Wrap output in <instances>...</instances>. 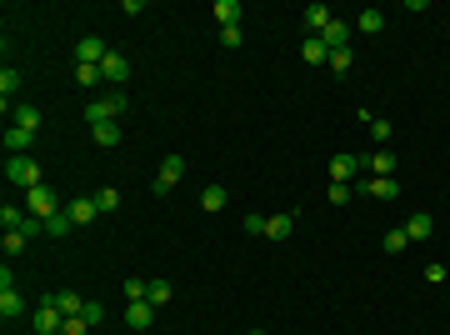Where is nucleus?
I'll return each instance as SVG.
<instances>
[{"mask_svg": "<svg viewBox=\"0 0 450 335\" xmlns=\"http://www.w3.org/2000/svg\"><path fill=\"white\" fill-rule=\"evenodd\" d=\"M6 181H11V185H20V190L45 185V181H40V165H35L30 155H6Z\"/></svg>", "mask_w": 450, "mask_h": 335, "instance_id": "obj_1", "label": "nucleus"}, {"mask_svg": "<svg viewBox=\"0 0 450 335\" xmlns=\"http://www.w3.org/2000/svg\"><path fill=\"white\" fill-rule=\"evenodd\" d=\"M126 110H130V95H105V100H90V105H85V121H90V126H105V121L126 116Z\"/></svg>", "mask_w": 450, "mask_h": 335, "instance_id": "obj_2", "label": "nucleus"}, {"mask_svg": "<svg viewBox=\"0 0 450 335\" xmlns=\"http://www.w3.org/2000/svg\"><path fill=\"white\" fill-rule=\"evenodd\" d=\"M186 176V155H165L160 160V176H155V195H171Z\"/></svg>", "mask_w": 450, "mask_h": 335, "instance_id": "obj_3", "label": "nucleus"}, {"mask_svg": "<svg viewBox=\"0 0 450 335\" xmlns=\"http://www.w3.org/2000/svg\"><path fill=\"white\" fill-rule=\"evenodd\" d=\"M30 330H35V335H61V330H66V315L55 310V300H45V305L30 315Z\"/></svg>", "mask_w": 450, "mask_h": 335, "instance_id": "obj_4", "label": "nucleus"}, {"mask_svg": "<svg viewBox=\"0 0 450 335\" xmlns=\"http://www.w3.org/2000/svg\"><path fill=\"white\" fill-rule=\"evenodd\" d=\"M25 205H30V215H40V220H50L55 210H66L61 200H55V190H50V185H35V190H25Z\"/></svg>", "mask_w": 450, "mask_h": 335, "instance_id": "obj_5", "label": "nucleus"}, {"mask_svg": "<svg viewBox=\"0 0 450 335\" xmlns=\"http://www.w3.org/2000/svg\"><path fill=\"white\" fill-rule=\"evenodd\" d=\"M355 171H365V160H360V155H351V150L330 155V181H335V185H351V176H355Z\"/></svg>", "mask_w": 450, "mask_h": 335, "instance_id": "obj_6", "label": "nucleus"}, {"mask_svg": "<svg viewBox=\"0 0 450 335\" xmlns=\"http://www.w3.org/2000/svg\"><path fill=\"white\" fill-rule=\"evenodd\" d=\"M100 75H105V85H126L130 80V61H126L121 50H110L105 61H100Z\"/></svg>", "mask_w": 450, "mask_h": 335, "instance_id": "obj_7", "label": "nucleus"}, {"mask_svg": "<svg viewBox=\"0 0 450 335\" xmlns=\"http://www.w3.org/2000/svg\"><path fill=\"white\" fill-rule=\"evenodd\" d=\"M75 55H80V66H100L105 55H110V45H105L100 35H80V40H75Z\"/></svg>", "mask_w": 450, "mask_h": 335, "instance_id": "obj_8", "label": "nucleus"}, {"mask_svg": "<svg viewBox=\"0 0 450 335\" xmlns=\"http://www.w3.org/2000/svg\"><path fill=\"white\" fill-rule=\"evenodd\" d=\"M360 195H370V200H396V195H401V181H390V176H385V181H380V176H365V181H360Z\"/></svg>", "mask_w": 450, "mask_h": 335, "instance_id": "obj_9", "label": "nucleus"}, {"mask_svg": "<svg viewBox=\"0 0 450 335\" xmlns=\"http://www.w3.org/2000/svg\"><path fill=\"white\" fill-rule=\"evenodd\" d=\"M126 325L130 330H150L155 325V305L150 300H126Z\"/></svg>", "mask_w": 450, "mask_h": 335, "instance_id": "obj_10", "label": "nucleus"}, {"mask_svg": "<svg viewBox=\"0 0 450 335\" xmlns=\"http://www.w3.org/2000/svg\"><path fill=\"white\" fill-rule=\"evenodd\" d=\"M66 215L75 220V226H90V220L100 215V200H95V195H75V200L66 205Z\"/></svg>", "mask_w": 450, "mask_h": 335, "instance_id": "obj_11", "label": "nucleus"}, {"mask_svg": "<svg viewBox=\"0 0 450 335\" xmlns=\"http://www.w3.org/2000/svg\"><path fill=\"white\" fill-rule=\"evenodd\" d=\"M300 61H305V66H325V61H330V50H325V40H320V35H305Z\"/></svg>", "mask_w": 450, "mask_h": 335, "instance_id": "obj_12", "label": "nucleus"}, {"mask_svg": "<svg viewBox=\"0 0 450 335\" xmlns=\"http://www.w3.org/2000/svg\"><path fill=\"white\" fill-rule=\"evenodd\" d=\"M435 236V215H411L406 220V240H430Z\"/></svg>", "mask_w": 450, "mask_h": 335, "instance_id": "obj_13", "label": "nucleus"}, {"mask_svg": "<svg viewBox=\"0 0 450 335\" xmlns=\"http://www.w3.org/2000/svg\"><path fill=\"white\" fill-rule=\"evenodd\" d=\"M210 16L220 20V30H225V25H241V0H215Z\"/></svg>", "mask_w": 450, "mask_h": 335, "instance_id": "obj_14", "label": "nucleus"}, {"mask_svg": "<svg viewBox=\"0 0 450 335\" xmlns=\"http://www.w3.org/2000/svg\"><path fill=\"white\" fill-rule=\"evenodd\" d=\"M390 171H396V155H390V150H375V155H365V176H390Z\"/></svg>", "mask_w": 450, "mask_h": 335, "instance_id": "obj_15", "label": "nucleus"}, {"mask_svg": "<svg viewBox=\"0 0 450 335\" xmlns=\"http://www.w3.org/2000/svg\"><path fill=\"white\" fill-rule=\"evenodd\" d=\"M30 140H35V130L11 126V130H6V155H25V150H30Z\"/></svg>", "mask_w": 450, "mask_h": 335, "instance_id": "obj_16", "label": "nucleus"}, {"mask_svg": "<svg viewBox=\"0 0 450 335\" xmlns=\"http://www.w3.org/2000/svg\"><path fill=\"white\" fill-rule=\"evenodd\" d=\"M71 231H75V220H71V215H66V210H55V215H50V220H45V236H50V240H66V236H71Z\"/></svg>", "mask_w": 450, "mask_h": 335, "instance_id": "obj_17", "label": "nucleus"}, {"mask_svg": "<svg viewBox=\"0 0 450 335\" xmlns=\"http://www.w3.org/2000/svg\"><path fill=\"white\" fill-rule=\"evenodd\" d=\"M291 231H296V210H291V215H270V220H265V236H270V240H286Z\"/></svg>", "mask_w": 450, "mask_h": 335, "instance_id": "obj_18", "label": "nucleus"}, {"mask_svg": "<svg viewBox=\"0 0 450 335\" xmlns=\"http://www.w3.org/2000/svg\"><path fill=\"white\" fill-rule=\"evenodd\" d=\"M330 20H335V16H330V11L320 6V0H315V6H305V30H310V35H320V30H325Z\"/></svg>", "mask_w": 450, "mask_h": 335, "instance_id": "obj_19", "label": "nucleus"}, {"mask_svg": "<svg viewBox=\"0 0 450 335\" xmlns=\"http://www.w3.org/2000/svg\"><path fill=\"white\" fill-rule=\"evenodd\" d=\"M25 310V300L16 296V286H6V291H0V320H16Z\"/></svg>", "mask_w": 450, "mask_h": 335, "instance_id": "obj_20", "label": "nucleus"}, {"mask_svg": "<svg viewBox=\"0 0 450 335\" xmlns=\"http://www.w3.org/2000/svg\"><path fill=\"white\" fill-rule=\"evenodd\" d=\"M45 300H55V310H61V315H80V310H85V300H80L75 291H61V296H45Z\"/></svg>", "mask_w": 450, "mask_h": 335, "instance_id": "obj_21", "label": "nucleus"}, {"mask_svg": "<svg viewBox=\"0 0 450 335\" xmlns=\"http://www.w3.org/2000/svg\"><path fill=\"white\" fill-rule=\"evenodd\" d=\"M225 200H231V195H225V185H205V190H200V210H210V215L225 210Z\"/></svg>", "mask_w": 450, "mask_h": 335, "instance_id": "obj_22", "label": "nucleus"}, {"mask_svg": "<svg viewBox=\"0 0 450 335\" xmlns=\"http://www.w3.org/2000/svg\"><path fill=\"white\" fill-rule=\"evenodd\" d=\"M355 30H360V35H380V30H385V16H380V11L370 6V11H360V20H355Z\"/></svg>", "mask_w": 450, "mask_h": 335, "instance_id": "obj_23", "label": "nucleus"}, {"mask_svg": "<svg viewBox=\"0 0 450 335\" xmlns=\"http://www.w3.org/2000/svg\"><path fill=\"white\" fill-rule=\"evenodd\" d=\"M90 135H95V145H105V150H110V145H121V126H116V121L90 126Z\"/></svg>", "mask_w": 450, "mask_h": 335, "instance_id": "obj_24", "label": "nucleus"}, {"mask_svg": "<svg viewBox=\"0 0 450 335\" xmlns=\"http://www.w3.org/2000/svg\"><path fill=\"white\" fill-rule=\"evenodd\" d=\"M16 126H20V130H40V110L20 100V105H16Z\"/></svg>", "mask_w": 450, "mask_h": 335, "instance_id": "obj_25", "label": "nucleus"}, {"mask_svg": "<svg viewBox=\"0 0 450 335\" xmlns=\"http://www.w3.org/2000/svg\"><path fill=\"white\" fill-rule=\"evenodd\" d=\"M351 66H355V50L346 45V50H330V71L335 75H351Z\"/></svg>", "mask_w": 450, "mask_h": 335, "instance_id": "obj_26", "label": "nucleus"}, {"mask_svg": "<svg viewBox=\"0 0 450 335\" xmlns=\"http://www.w3.org/2000/svg\"><path fill=\"white\" fill-rule=\"evenodd\" d=\"M105 75H100V66H75V85H85V90H95Z\"/></svg>", "mask_w": 450, "mask_h": 335, "instance_id": "obj_27", "label": "nucleus"}, {"mask_svg": "<svg viewBox=\"0 0 450 335\" xmlns=\"http://www.w3.org/2000/svg\"><path fill=\"white\" fill-rule=\"evenodd\" d=\"M145 300H150L155 310H160V305H171V281H150V296H145Z\"/></svg>", "mask_w": 450, "mask_h": 335, "instance_id": "obj_28", "label": "nucleus"}, {"mask_svg": "<svg viewBox=\"0 0 450 335\" xmlns=\"http://www.w3.org/2000/svg\"><path fill=\"white\" fill-rule=\"evenodd\" d=\"M16 90H20V75L6 66V71H0V95H6V105H11V95H16Z\"/></svg>", "mask_w": 450, "mask_h": 335, "instance_id": "obj_29", "label": "nucleus"}, {"mask_svg": "<svg viewBox=\"0 0 450 335\" xmlns=\"http://www.w3.org/2000/svg\"><path fill=\"white\" fill-rule=\"evenodd\" d=\"M390 135H396V126H390L385 116H375V121H370V140H380V145H385Z\"/></svg>", "mask_w": 450, "mask_h": 335, "instance_id": "obj_30", "label": "nucleus"}, {"mask_svg": "<svg viewBox=\"0 0 450 335\" xmlns=\"http://www.w3.org/2000/svg\"><path fill=\"white\" fill-rule=\"evenodd\" d=\"M150 296V281H140V275H130L126 281V300H145Z\"/></svg>", "mask_w": 450, "mask_h": 335, "instance_id": "obj_31", "label": "nucleus"}, {"mask_svg": "<svg viewBox=\"0 0 450 335\" xmlns=\"http://www.w3.org/2000/svg\"><path fill=\"white\" fill-rule=\"evenodd\" d=\"M61 335H90V320L85 315H66V330Z\"/></svg>", "mask_w": 450, "mask_h": 335, "instance_id": "obj_32", "label": "nucleus"}, {"mask_svg": "<svg viewBox=\"0 0 450 335\" xmlns=\"http://www.w3.org/2000/svg\"><path fill=\"white\" fill-rule=\"evenodd\" d=\"M95 200H100V215H105V210H121V190H110V185H105Z\"/></svg>", "mask_w": 450, "mask_h": 335, "instance_id": "obj_33", "label": "nucleus"}, {"mask_svg": "<svg viewBox=\"0 0 450 335\" xmlns=\"http://www.w3.org/2000/svg\"><path fill=\"white\" fill-rule=\"evenodd\" d=\"M20 236H25V240L45 236V220H40V215H25V226H20Z\"/></svg>", "mask_w": 450, "mask_h": 335, "instance_id": "obj_34", "label": "nucleus"}, {"mask_svg": "<svg viewBox=\"0 0 450 335\" xmlns=\"http://www.w3.org/2000/svg\"><path fill=\"white\" fill-rule=\"evenodd\" d=\"M406 245H411V240H406V231H390V236H385V250H390V255H401Z\"/></svg>", "mask_w": 450, "mask_h": 335, "instance_id": "obj_35", "label": "nucleus"}, {"mask_svg": "<svg viewBox=\"0 0 450 335\" xmlns=\"http://www.w3.org/2000/svg\"><path fill=\"white\" fill-rule=\"evenodd\" d=\"M25 245H30V240H25L20 231H6V255H16V250H25Z\"/></svg>", "mask_w": 450, "mask_h": 335, "instance_id": "obj_36", "label": "nucleus"}, {"mask_svg": "<svg viewBox=\"0 0 450 335\" xmlns=\"http://www.w3.org/2000/svg\"><path fill=\"white\" fill-rule=\"evenodd\" d=\"M80 315H85L90 325H100V320H105V305H100V300H85V310H80Z\"/></svg>", "mask_w": 450, "mask_h": 335, "instance_id": "obj_37", "label": "nucleus"}, {"mask_svg": "<svg viewBox=\"0 0 450 335\" xmlns=\"http://www.w3.org/2000/svg\"><path fill=\"white\" fill-rule=\"evenodd\" d=\"M265 220L270 215H245V236H265Z\"/></svg>", "mask_w": 450, "mask_h": 335, "instance_id": "obj_38", "label": "nucleus"}, {"mask_svg": "<svg viewBox=\"0 0 450 335\" xmlns=\"http://www.w3.org/2000/svg\"><path fill=\"white\" fill-rule=\"evenodd\" d=\"M445 275H450V270H445L440 260H435V265H425V281H430V286H445Z\"/></svg>", "mask_w": 450, "mask_h": 335, "instance_id": "obj_39", "label": "nucleus"}, {"mask_svg": "<svg viewBox=\"0 0 450 335\" xmlns=\"http://www.w3.org/2000/svg\"><path fill=\"white\" fill-rule=\"evenodd\" d=\"M220 40H225V45H231V50H236V45H241L245 35H241V25H225V30H220Z\"/></svg>", "mask_w": 450, "mask_h": 335, "instance_id": "obj_40", "label": "nucleus"}, {"mask_svg": "<svg viewBox=\"0 0 450 335\" xmlns=\"http://www.w3.org/2000/svg\"><path fill=\"white\" fill-rule=\"evenodd\" d=\"M346 200H351V185H335L330 181V205H346Z\"/></svg>", "mask_w": 450, "mask_h": 335, "instance_id": "obj_41", "label": "nucleus"}, {"mask_svg": "<svg viewBox=\"0 0 450 335\" xmlns=\"http://www.w3.org/2000/svg\"><path fill=\"white\" fill-rule=\"evenodd\" d=\"M250 335H265V330H250Z\"/></svg>", "mask_w": 450, "mask_h": 335, "instance_id": "obj_42", "label": "nucleus"}]
</instances>
